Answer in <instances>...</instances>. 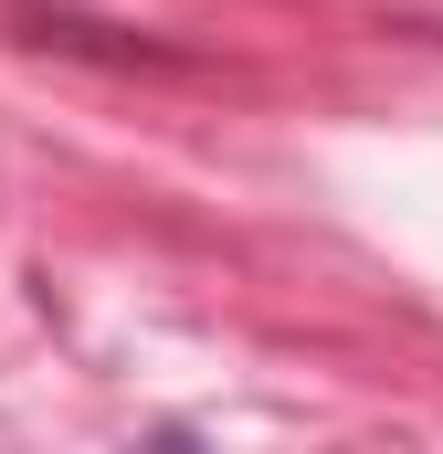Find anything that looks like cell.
<instances>
[{
  "label": "cell",
  "mask_w": 443,
  "mask_h": 454,
  "mask_svg": "<svg viewBox=\"0 0 443 454\" xmlns=\"http://www.w3.org/2000/svg\"><path fill=\"white\" fill-rule=\"evenodd\" d=\"M43 53H85V64H190L180 43H148V32H116V21H85V11H32L21 21Z\"/></svg>",
  "instance_id": "cell-1"
}]
</instances>
